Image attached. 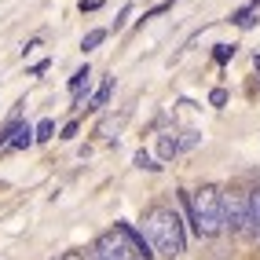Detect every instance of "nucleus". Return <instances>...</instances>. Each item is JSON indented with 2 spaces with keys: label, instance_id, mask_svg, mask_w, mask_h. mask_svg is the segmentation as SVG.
I'll return each mask as SVG.
<instances>
[{
  "label": "nucleus",
  "instance_id": "obj_1",
  "mask_svg": "<svg viewBox=\"0 0 260 260\" xmlns=\"http://www.w3.org/2000/svg\"><path fill=\"white\" fill-rule=\"evenodd\" d=\"M147 238H150V246L158 249L161 256H169V260L183 256L187 238H183L180 213L169 209V205H154V209L147 213Z\"/></svg>",
  "mask_w": 260,
  "mask_h": 260
},
{
  "label": "nucleus",
  "instance_id": "obj_2",
  "mask_svg": "<svg viewBox=\"0 0 260 260\" xmlns=\"http://www.w3.org/2000/svg\"><path fill=\"white\" fill-rule=\"evenodd\" d=\"M187 209H190V223H194V235L202 238H216L223 231V194L220 187L205 183L202 190L187 198Z\"/></svg>",
  "mask_w": 260,
  "mask_h": 260
},
{
  "label": "nucleus",
  "instance_id": "obj_3",
  "mask_svg": "<svg viewBox=\"0 0 260 260\" xmlns=\"http://www.w3.org/2000/svg\"><path fill=\"white\" fill-rule=\"evenodd\" d=\"M99 260H136V249H132V242L121 235V228L114 231H103L95 238V249H92Z\"/></svg>",
  "mask_w": 260,
  "mask_h": 260
},
{
  "label": "nucleus",
  "instance_id": "obj_4",
  "mask_svg": "<svg viewBox=\"0 0 260 260\" xmlns=\"http://www.w3.org/2000/svg\"><path fill=\"white\" fill-rule=\"evenodd\" d=\"M223 228H231V231L249 228V194H242V190L223 194Z\"/></svg>",
  "mask_w": 260,
  "mask_h": 260
},
{
  "label": "nucleus",
  "instance_id": "obj_5",
  "mask_svg": "<svg viewBox=\"0 0 260 260\" xmlns=\"http://www.w3.org/2000/svg\"><path fill=\"white\" fill-rule=\"evenodd\" d=\"M117 228H121V235H125V238L132 242V249H136V256H140V260H150V256H154V253H150L154 246H150V238H147L143 231H136L132 223H125V220H121Z\"/></svg>",
  "mask_w": 260,
  "mask_h": 260
},
{
  "label": "nucleus",
  "instance_id": "obj_6",
  "mask_svg": "<svg viewBox=\"0 0 260 260\" xmlns=\"http://www.w3.org/2000/svg\"><path fill=\"white\" fill-rule=\"evenodd\" d=\"M253 11H260V0H249L246 8H238V11L231 15V22L242 26V29H249V26H253Z\"/></svg>",
  "mask_w": 260,
  "mask_h": 260
},
{
  "label": "nucleus",
  "instance_id": "obj_7",
  "mask_svg": "<svg viewBox=\"0 0 260 260\" xmlns=\"http://www.w3.org/2000/svg\"><path fill=\"white\" fill-rule=\"evenodd\" d=\"M110 95H114V77H107L99 84V92H95V99H92V110H103L110 103Z\"/></svg>",
  "mask_w": 260,
  "mask_h": 260
},
{
  "label": "nucleus",
  "instance_id": "obj_8",
  "mask_svg": "<svg viewBox=\"0 0 260 260\" xmlns=\"http://www.w3.org/2000/svg\"><path fill=\"white\" fill-rule=\"evenodd\" d=\"M158 154H161V161L176 158V154H180V140H176V136H161V140H158Z\"/></svg>",
  "mask_w": 260,
  "mask_h": 260
},
{
  "label": "nucleus",
  "instance_id": "obj_9",
  "mask_svg": "<svg viewBox=\"0 0 260 260\" xmlns=\"http://www.w3.org/2000/svg\"><path fill=\"white\" fill-rule=\"evenodd\" d=\"M29 143H33V128H29V125H19V132H15V140H11L8 147H11V150H26Z\"/></svg>",
  "mask_w": 260,
  "mask_h": 260
},
{
  "label": "nucleus",
  "instance_id": "obj_10",
  "mask_svg": "<svg viewBox=\"0 0 260 260\" xmlns=\"http://www.w3.org/2000/svg\"><path fill=\"white\" fill-rule=\"evenodd\" d=\"M51 132H55V121H51V117H44L41 125L33 128V140H37V143H48V140H51Z\"/></svg>",
  "mask_w": 260,
  "mask_h": 260
},
{
  "label": "nucleus",
  "instance_id": "obj_11",
  "mask_svg": "<svg viewBox=\"0 0 260 260\" xmlns=\"http://www.w3.org/2000/svg\"><path fill=\"white\" fill-rule=\"evenodd\" d=\"M103 41H107V29H88V33H84V41H81V48L92 51V48H99Z\"/></svg>",
  "mask_w": 260,
  "mask_h": 260
},
{
  "label": "nucleus",
  "instance_id": "obj_12",
  "mask_svg": "<svg viewBox=\"0 0 260 260\" xmlns=\"http://www.w3.org/2000/svg\"><path fill=\"white\" fill-rule=\"evenodd\" d=\"M249 223H253V231L260 235V190L249 194Z\"/></svg>",
  "mask_w": 260,
  "mask_h": 260
},
{
  "label": "nucleus",
  "instance_id": "obj_13",
  "mask_svg": "<svg viewBox=\"0 0 260 260\" xmlns=\"http://www.w3.org/2000/svg\"><path fill=\"white\" fill-rule=\"evenodd\" d=\"M88 77H92V70H88V66H81V70L70 77V92H81V84H88Z\"/></svg>",
  "mask_w": 260,
  "mask_h": 260
},
{
  "label": "nucleus",
  "instance_id": "obj_14",
  "mask_svg": "<svg viewBox=\"0 0 260 260\" xmlns=\"http://www.w3.org/2000/svg\"><path fill=\"white\" fill-rule=\"evenodd\" d=\"M231 55H235V44H216V48H213V59H216V62H228Z\"/></svg>",
  "mask_w": 260,
  "mask_h": 260
},
{
  "label": "nucleus",
  "instance_id": "obj_15",
  "mask_svg": "<svg viewBox=\"0 0 260 260\" xmlns=\"http://www.w3.org/2000/svg\"><path fill=\"white\" fill-rule=\"evenodd\" d=\"M136 165H140V169H150V172H154V169H161V165H154V158H150L147 150H136Z\"/></svg>",
  "mask_w": 260,
  "mask_h": 260
},
{
  "label": "nucleus",
  "instance_id": "obj_16",
  "mask_svg": "<svg viewBox=\"0 0 260 260\" xmlns=\"http://www.w3.org/2000/svg\"><path fill=\"white\" fill-rule=\"evenodd\" d=\"M209 103H213V107H223V103H228V92H223V88H213V92H209Z\"/></svg>",
  "mask_w": 260,
  "mask_h": 260
},
{
  "label": "nucleus",
  "instance_id": "obj_17",
  "mask_svg": "<svg viewBox=\"0 0 260 260\" xmlns=\"http://www.w3.org/2000/svg\"><path fill=\"white\" fill-rule=\"evenodd\" d=\"M81 132V125H77V121H70V125H66L62 128V136H59V140H74V136Z\"/></svg>",
  "mask_w": 260,
  "mask_h": 260
},
{
  "label": "nucleus",
  "instance_id": "obj_18",
  "mask_svg": "<svg viewBox=\"0 0 260 260\" xmlns=\"http://www.w3.org/2000/svg\"><path fill=\"white\" fill-rule=\"evenodd\" d=\"M125 22H128V8H125V11H121V15H117V19H114V29H121V26H125Z\"/></svg>",
  "mask_w": 260,
  "mask_h": 260
},
{
  "label": "nucleus",
  "instance_id": "obj_19",
  "mask_svg": "<svg viewBox=\"0 0 260 260\" xmlns=\"http://www.w3.org/2000/svg\"><path fill=\"white\" fill-rule=\"evenodd\" d=\"M62 260H88L84 253H62Z\"/></svg>",
  "mask_w": 260,
  "mask_h": 260
},
{
  "label": "nucleus",
  "instance_id": "obj_20",
  "mask_svg": "<svg viewBox=\"0 0 260 260\" xmlns=\"http://www.w3.org/2000/svg\"><path fill=\"white\" fill-rule=\"evenodd\" d=\"M253 66H256V70H260V51H256V55H253Z\"/></svg>",
  "mask_w": 260,
  "mask_h": 260
},
{
  "label": "nucleus",
  "instance_id": "obj_21",
  "mask_svg": "<svg viewBox=\"0 0 260 260\" xmlns=\"http://www.w3.org/2000/svg\"><path fill=\"white\" fill-rule=\"evenodd\" d=\"M88 260H99V256H95V253H88Z\"/></svg>",
  "mask_w": 260,
  "mask_h": 260
}]
</instances>
